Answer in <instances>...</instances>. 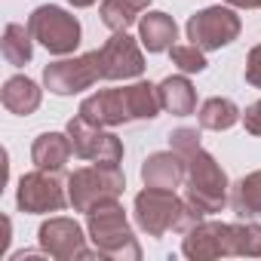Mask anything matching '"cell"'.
I'll use <instances>...</instances> for the list:
<instances>
[{
    "instance_id": "6da1fadb",
    "label": "cell",
    "mask_w": 261,
    "mask_h": 261,
    "mask_svg": "<svg viewBox=\"0 0 261 261\" xmlns=\"http://www.w3.org/2000/svg\"><path fill=\"white\" fill-rule=\"evenodd\" d=\"M160 92L148 80H139L123 89H98L95 95L83 98L80 117L92 126H123L133 120H154L160 114Z\"/></svg>"
},
{
    "instance_id": "7a4b0ae2",
    "label": "cell",
    "mask_w": 261,
    "mask_h": 261,
    "mask_svg": "<svg viewBox=\"0 0 261 261\" xmlns=\"http://www.w3.org/2000/svg\"><path fill=\"white\" fill-rule=\"evenodd\" d=\"M203 221V212L194 209L188 200H181L175 191H163V188H148L136 197V224L160 240L163 233L175 230V233H188L194 224Z\"/></svg>"
},
{
    "instance_id": "3957f363",
    "label": "cell",
    "mask_w": 261,
    "mask_h": 261,
    "mask_svg": "<svg viewBox=\"0 0 261 261\" xmlns=\"http://www.w3.org/2000/svg\"><path fill=\"white\" fill-rule=\"evenodd\" d=\"M86 230L95 243V252L114 261H139L142 246L136 243V233L126 221V212L117 200H101L86 212Z\"/></svg>"
},
{
    "instance_id": "277c9868",
    "label": "cell",
    "mask_w": 261,
    "mask_h": 261,
    "mask_svg": "<svg viewBox=\"0 0 261 261\" xmlns=\"http://www.w3.org/2000/svg\"><path fill=\"white\" fill-rule=\"evenodd\" d=\"M185 163H188V178H185L188 191H185V200L194 209H200L203 215L221 212L227 206V175H224V169L203 148H197Z\"/></svg>"
},
{
    "instance_id": "5b68a950",
    "label": "cell",
    "mask_w": 261,
    "mask_h": 261,
    "mask_svg": "<svg viewBox=\"0 0 261 261\" xmlns=\"http://www.w3.org/2000/svg\"><path fill=\"white\" fill-rule=\"evenodd\" d=\"M123 188H126V178H123L120 166L95 163V166L77 169L68 178V200H71L74 212H89L101 200H117L123 194Z\"/></svg>"
},
{
    "instance_id": "8992f818",
    "label": "cell",
    "mask_w": 261,
    "mask_h": 261,
    "mask_svg": "<svg viewBox=\"0 0 261 261\" xmlns=\"http://www.w3.org/2000/svg\"><path fill=\"white\" fill-rule=\"evenodd\" d=\"M28 31H31V37L43 46V49H49L53 56H68V53H74L77 46H80V22H77V16H71V13H65L62 7H37L34 13H31V19H28Z\"/></svg>"
},
{
    "instance_id": "52a82bcc",
    "label": "cell",
    "mask_w": 261,
    "mask_h": 261,
    "mask_svg": "<svg viewBox=\"0 0 261 261\" xmlns=\"http://www.w3.org/2000/svg\"><path fill=\"white\" fill-rule=\"evenodd\" d=\"M105 80V65H101V49L83 53L77 59H62L43 68V83L56 95H74L89 86Z\"/></svg>"
},
{
    "instance_id": "ba28073f",
    "label": "cell",
    "mask_w": 261,
    "mask_h": 261,
    "mask_svg": "<svg viewBox=\"0 0 261 261\" xmlns=\"http://www.w3.org/2000/svg\"><path fill=\"white\" fill-rule=\"evenodd\" d=\"M240 16L230 7H206L200 13H194L188 19V40L194 46H200L203 53L221 49L227 43H233L240 37Z\"/></svg>"
},
{
    "instance_id": "9c48e42d",
    "label": "cell",
    "mask_w": 261,
    "mask_h": 261,
    "mask_svg": "<svg viewBox=\"0 0 261 261\" xmlns=\"http://www.w3.org/2000/svg\"><path fill=\"white\" fill-rule=\"evenodd\" d=\"M16 203L28 215H43V212H62L71 200H68V191H65L59 172L37 169V172H28L19 178Z\"/></svg>"
},
{
    "instance_id": "30bf717a",
    "label": "cell",
    "mask_w": 261,
    "mask_h": 261,
    "mask_svg": "<svg viewBox=\"0 0 261 261\" xmlns=\"http://www.w3.org/2000/svg\"><path fill=\"white\" fill-rule=\"evenodd\" d=\"M68 139H71L74 157H80V160L108 163V166H120V160H123V142L114 133H105V126H92L80 114L74 120H68Z\"/></svg>"
},
{
    "instance_id": "8fae6325",
    "label": "cell",
    "mask_w": 261,
    "mask_h": 261,
    "mask_svg": "<svg viewBox=\"0 0 261 261\" xmlns=\"http://www.w3.org/2000/svg\"><path fill=\"white\" fill-rule=\"evenodd\" d=\"M37 240H40V249L59 261H71V258H89V255H98V252H89L86 249V237L80 230V224L74 218H49L40 224L37 230Z\"/></svg>"
},
{
    "instance_id": "7c38bea8",
    "label": "cell",
    "mask_w": 261,
    "mask_h": 261,
    "mask_svg": "<svg viewBox=\"0 0 261 261\" xmlns=\"http://www.w3.org/2000/svg\"><path fill=\"white\" fill-rule=\"evenodd\" d=\"M101 65H105V80H133L142 77L145 71V56L126 31H114L111 40L101 46Z\"/></svg>"
},
{
    "instance_id": "4fadbf2b",
    "label": "cell",
    "mask_w": 261,
    "mask_h": 261,
    "mask_svg": "<svg viewBox=\"0 0 261 261\" xmlns=\"http://www.w3.org/2000/svg\"><path fill=\"white\" fill-rule=\"evenodd\" d=\"M181 252L191 261H212V258H221V255H233L230 224H224V221H200V224H194L181 240Z\"/></svg>"
},
{
    "instance_id": "5bb4252c",
    "label": "cell",
    "mask_w": 261,
    "mask_h": 261,
    "mask_svg": "<svg viewBox=\"0 0 261 261\" xmlns=\"http://www.w3.org/2000/svg\"><path fill=\"white\" fill-rule=\"evenodd\" d=\"M185 178H188V163L175 151H157L142 163V181L148 188L175 191Z\"/></svg>"
},
{
    "instance_id": "9a60e30c",
    "label": "cell",
    "mask_w": 261,
    "mask_h": 261,
    "mask_svg": "<svg viewBox=\"0 0 261 261\" xmlns=\"http://www.w3.org/2000/svg\"><path fill=\"white\" fill-rule=\"evenodd\" d=\"M74 148H71V139L68 133H40L31 145V160L37 169H53V172H62L65 163L71 160Z\"/></svg>"
},
{
    "instance_id": "2e32d148",
    "label": "cell",
    "mask_w": 261,
    "mask_h": 261,
    "mask_svg": "<svg viewBox=\"0 0 261 261\" xmlns=\"http://www.w3.org/2000/svg\"><path fill=\"white\" fill-rule=\"evenodd\" d=\"M175 34H178V25L172 16L166 13H148L139 19V40L148 53H166L172 49L175 43Z\"/></svg>"
},
{
    "instance_id": "e0dca14e",
    "label": "cell",
    "mask_w": 261,
    "mask_h": 261,
    "mask_svg": "<svg viewBox=\"0 0 261 261\" xmlns=\"http://www.w3.org/2000/svg\"><path fill=\"white\" fill-rule=\"evenodd\" d=\"M157 92H160L163 111H169L172 117H188V114L197 111V92H194V83H191L185 74L166 77V80L157 86Z\"/></svg>"
},
{
    "instance_id": "ac0fdd59",
    "label": "cell",
    "mask_w": 261,
    "mask_h": 261,
    "mask_svg": "<svg viewBox=\"0 0 261 261\" xmlns=\"http://www.w3.org/2000/svg\"><path fill=\"white\" fill-rule=\"evenodd\" d=\"M0 98H4V108H7L10 114L28 117V114H34V111L40 108L43 92H40V86H37L34 80H28V77H10V80L4 83Z\"/></svg>"
},
{
    "instance_id": "d6986e66",
    "label": "cell",
    "mask_w": 261,
    "mask_h": 261,
    "mask_svg": "<svg viewBox=\"0 0 261 261\" xmlns=\"http://www.w3.org/2000/svg\"><path fill=\"white\" fill-rule=\"evenodd\" d=\"M197 120L203 129H209V133H224V129H230L237 120H243V111L230 101V98H206L197 111Z\"/></svg>"
},
{
    "instance_id": "ffe728a7",
    "label": "cell",
    "mask_w": 261,
    "mask_h": 261,
    "mask_svg": "<svg viewBox=\"0 0 261 261\" xmlns=\"http://www.w3.org/2000/svg\"><path fill=\"white\" fill-rule=\"evenodd\" d=\"M230 209L237 212V218H255L261 215V169L249 172L246 178H240L230 191Z\"/></svg>"
},
{
    "instance_id": "44dd1931",
    "label": "cell",
    "mask_w": 261,
    "mask_h": 261,
    "mask_svg": "<svg viewBox=\"0 0 261 261\" xmlns=\"http://www.w3.org/2000/svg\"><path fill=\"white\" fill-rule=\"evenodd\" d=\"M0 49H4V59H7L10 65L22 68V65H28L31 56H34V37H31V31H28L25 25L10 22V25L4 28V40H0Z\"/></svg>"
},
{
    "instance_id": "7402d4cb",
    "label": "cell",
    "mask_w": 261,
    "mask_h": 261,
    "mask_svg": "<svg viewBox=\"0 0 261 261\" xmlns=\"http://www.w3.org/2000/svg\"><path fill=\"white\" fill-rule=\"evenodd\" d=\"M230 246H233V255L261 258V224H255L249 218L230 224Z\"/></svg>"
},
{
    "instance_id": "603a6c76",
    "label": "cell",
    "mask_w": 261,
    "mask_h": 261,
    "mask_svg": "<svg viewBox=\"0 0 261 261\" xmlns=\"http://www.w3.org/2000/svg\"><path fill=\"white\" fill-rule=\"evenodd\" d=\"M101 22L111 28V31H126L129 25L136 22V10L126 4V0H101Z\"/></svg>"
},
{
    "instance_id": "cb8c5ba5",
    "label": "cell",
    "mask_w": 261,
    "mask_h": 261,
    "mask_svg": "<svg viewBox=\"0 0 261 261\" xmlns=\"http://www.w3.org/2000/svg\"><path fill=\"white\" fill-rule=\"evenodd\" d=\"M169 56H172V65H178V71H185V74H200V71H206V65H209L206 56H203V49L194 46V43H188V46H172Z\"/></svg>"
},
{
    "instance_id": "d4e9b609",
    "label": "cell",
    "mask_w": 261,
    "mask_h": 261,
    "mask_svg": "<svg viewBox=\"0 0 261 261\" xmlns=\"http://www.w3.org/2000/svg\"><path fill=\"white\" fill-rule=\"evenodd\" d=\"M169 145H172V151H175L178 157L188 160V157L200 148V133H197V129L181 126V129H175V133H169Z\"/></svg>"
},
{
    "instance_id": "484cf974",
    "label": "cell",
    "mask_w": 261,
    "mask_h": 261,
    "mask_svg": "<svg viewBox=\"0 0 261 261\" xmlns=\"http://www.w3.org/2000/svg\"><path fill=\"white\" fill-rule=\"evenodd\" d=\"M246 83L249 86H255V89H261V43L249 53V59H246Z\"/></svg>"
},
{
    "instance_id": "4316f807",
    "label": "cell",
    "mask_w": 261,
    "mask_h": 261,
    "mask_svg": "<svg viewBox=\"0 0 261 261\" xmlns=\"http://www.w3.org/2000/svg\"><path fill=\"white\" fill-rule=\"evenodd\" d=\"M243 126L249 136H261V98L243 111Z\"/></svg>"
},
{
    "instance_id": "83f0119b",
    "label": "cell",
    "mask_w": 261,
    "mask_h": 261,
    "mask_svg": "<svg viewBox=\"0 0 261 261\" xmlns=\"http://www.w3.org/2000/svg\"><path fill=\"white\" fill-rule=\"evenodd\" d=\"M224 4L237 10H261V0H224Z\"/></svg>"
},
{
    "instance_id": "f1b7e54d",
    "label": "cell",
    "mask_w": 261,
    "mask_h": 261,
    "mask_svg": "<svg viewBox=\"0 0 261 261\" xmlns=\"http://www.w3.org/2000/svg\"><path fill=\"white\" fill-rule=\"evenodd\" d=\"M126 4L133 7L136 13H145V10H148V4H151V0H126Z\"/></svg>"
},
{
    "instance_id": "f546056e",
    "label": "cell",
    "mask_w": 261,
    "mask_h": 261,
    "mask_svg": "<svg viewBox=\"0 0 261 261\" xmlns=\"http://www.w3.org/2000/svg\"><path fill=\"white\" fill-rule=\"evenodd\" d=\"M68 4H71V7H77V10H86V7H92V4H95V0H68Z\"/></svg>"
}]
</instances>
